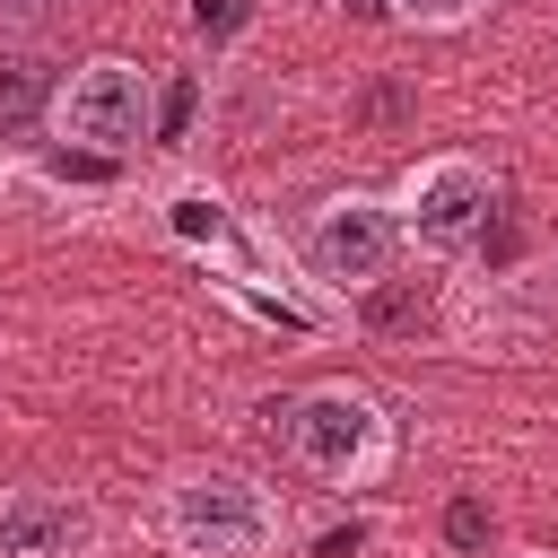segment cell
<instances>
[{"label": "cell", "mask_w": 558, "mask_h": 558, "mask_svg": "<svg viewBox=\"0 0 558 558\" xmlns=\"http://www.w3.org/2000/svg\"><path fill=\"white\" fill-rule=\"evenodd\" d=\"M270 445H279V462H288L305 488L357 497V488H375V480L392 471L401 427H392V410H384L366 384L323 375V384H296V392L270 401Z\"/></svg>", "instance_id": "cell-1"}, {"label": "cell", "mask_w": 558, "mask_h": 558, "mask_svg": "<svg viewBox=\"0 0 558 558\" xmlns=\"http://www.w3.org/2000/svg\"><path fill=\"white\" fill-rule=\"evenodd\" d=\"M157 541L174 558H279L288 541V497L253 471L183 462L157 488Z\"/></svg>", "instance_id": "cell-2"}, {"label": "cell", "mask_w": 558, "mask_h": 558, "mask_svg": "<svg viewBox=\"0 0 558 558\" xmlns=\"http://www.w3.org/2000/svg\"><path fill=\"white\" fill-rule=\"evenodd\" d=\"M497 201H506V183H497V166L471 157V148H436V157H418V166L392 183L401 244L427 253V262H471V253L488 244V227H497Z\"/></svg>", "instance_id": "cell-3"}, {"label": "cell", "mask_w": 558, "mask_h": 558, "mask_svg": "<svg viewBox=\"0 0 558 558\" xmlns=\"http://www.w3.org/2000/svg\"><path fill=\"white\" fill-rule=\"evenodd\" d=\"M44 131L78 157H131L157 131V78L131 52H87L78 70L52 78L44 96Z\"/></svg>", "instance_id": "cell-4"}, {"label": "cell", "mask_w": 558, "mask_h": 558, "mask_svg": "<svg viewBox=\"0 0 558 558\" xmlns=\"http://www.w3.org/2000/svg\"><path fill=\"white\" fill-rule=\"evenodd\" d=\"M401 218H392V192H323L314 209H305V227H296V262L314 270V288H331V296H366V288H384L392 270H401Z\"/></svg>", "instance_id": "cell-5"}, {"label": "cell", "mask_w": 558, "mask_h": 558, "mask_svg": "<svg viewBox=\"0 0 558 558\" xmlns=\"http://www.w3.org/2000/svg\"><path fill=\"white\" fill-rule=\"evenodd\" d=\"M0 558H105V506L87 488H0Z\"/></svg>", "instance_id": "cell-6"}, {"label": "cell", "mask_w": 558, "mask_h": 558, "mask_svg": "<svg viewBox=\"0 0 558 558\" xmlns=\"http://www.w3.org/2000/svg\"><path fill=\"white\" fill-rule=\"evenodd\" d=\"M549 288H532V270H480L453 296V340L462 357H532L549 331Z\"/></svg>", "instance_id": "cell-7"}, {"label": "cell", "mask_w": 558, "mask_h": 558, "mask_svg": "<svg viewBox=\"0 0 558 558\" xmlns=\"http://www.w3.org/2000/svg\"><path fill=\"white\" fill-rule=\"evenodd\" d=\"M497 0H384V17L418 26V35H453V26H480Z\"/></svg>", "instance_id": "cell-8"}, {"label": "cell", "mask_w": 558, "mask_h": 558, "mask_svg": "<svg viewBox=\"0 0 558 558\" xmlns=\"http://www.w3.org/2000/svg\"><path fill=\"white\" fill-rule=\"evenodd\" d=\"M262 17V0H192V35L209 44V52H235V35Z\"/></svg>", "instance_id": "cell-9"}, {"label": "cell", "mask_w": 558, "mask_h": 558, "mask_svg": "<svg viewBox=\"0 0 558 558\" xmlns=\"http://www.w3.org/2000/svg\"><path fill=\"white\" fill-rule=\"evenodd\" d=\"M87 0H0V44H26V35H52L70 26Z\"/></svg>", "instance_id": "cell-10"}, {"label": "cell", "mask_w": 558, "mask_h": 558, "mask_svg": "<svg viewBox=\"0 0 558 558\" xmlns=\"http://www.w3.org/2000/svg\"><path fill=\"white\" fill-rule=\"evenodd\" d=\"M445 541H453V549H480V541H488V506H480V497H453V506H445Z\"/></svg>", "instance_id": "cell-11"}, {"label": "cell", "mask_w": 558, "mask_h": 558, "mask_svg": "<svg viewBox=\"0 0 558 558\" xmlns=\"http://www.w3.org/2000/svg\"><path fill=\"white\" fill-rule=\"evenodd\" d=\"M523 558H558V549H523Z\"/></svg>", "instance_id": "cell-12"}]
</instances>
